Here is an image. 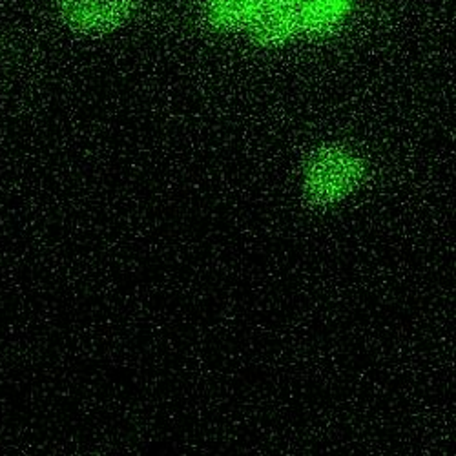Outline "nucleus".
<instances>
[{"label": "nucleus", "instance_id": "nucleus-1", "mask_svg": "<svg viewBox=\"0 0 456 456\" xmlns=\"http://www.w3.org/2000/svg\"><path fill=\"white\" fill-rule=\"evenodd\" d=\"M365 175V161L356 151L341 144H325L303 168L301 188L313 207L329 208L353 196Z\"/></svg>", "mask_w": 456, "mask_h": 456}, {"label": "nucleus", "instance_id": "nucleus-2", "mask_svg": "<svg viewBox=\"0 0 456 456\" xmlns=\"http://www.w3.org/2000/svg\"><path fill=\"white\" fill-rule=\"evenodd\" d=\"M252 37L261 45H281L299 28L294 0H257L248 20Z\"/></svg>", "mask_w": 456, "mask_h": 456}, {"label": "nucleus", "instance_id": "nucleus-3", "mask_svg": "<svg viewBox=\"0 0 456 456\" xmlns=\"http://www.w3.org/2000/svg\"><path fill=\"white\" fill-rule=\"evenodd\" d=\"M59 4L69 26L81 31H104L128 15L134 0H59Z\"/></svg>", "mask_w": 456, "mask_h": 456}, {"label": "nucleus", "instance_id": "nucleus-4", "mask_svg": "<svg viewBox=\"0 0 456 456\" xmlns=\"http://www.w3.org/2000/svg\"><path fill=\"white\" fill-rule=\"evenodd\" d=\"M301 31L320 33L336 26L349 8V0H294Z\"/></svg>", "mask_w": 456, "mask_h": 456}, {"label": "nucleus", "instance_id": "nucleus-5", "mask_svg": "<svg viewBox=\"0 0 456 456\" xmlns=\"http://www.w3.org/2000/svg\"><path fill=\"white\" fill-rule=\"evenodd\" d=\"M257 0H208L207 17L217 28H240L248 24Z\"/></svg>", "mask_w": 456, "mask_h": 456}]
</instances>
